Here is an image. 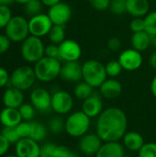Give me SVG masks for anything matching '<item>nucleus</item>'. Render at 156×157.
Instances as JSON below:
<instances>
[{"label":"nucleus","mask_w":156,"mask_h":157,"mask_svg":"<svg viewBox=\"0 0 156 157\" xmlns=\"http://www.w3.org/2000/svg\"><path fill=\"white\" fill-rule=\"evenodd\" d=\"M128 118L118 107L105 109L97 117L96 133L103 142H120L127 132Z\"/></svg>","instance_id":"nucleus-1"},{"label":"nucleus","mask_w":156,"mask_h":157,"mask_svg":"<svg viewBox=\"0 0 156 157\" xmlns=\"http://www.w3.org/2000/svg\"><path fill=\"white\" fill-rule=\"evenodd\" d=\"M33 68L37 80L42 83H49L60 76L62 63L58 59L43 56L34 63Z\"/></svg>","instance_id":"nucleus-2"},{"label":"nucleus","mask_w":156,"mask_h":157,"mask_svg":"<svg viewBox=\"0 0 156 157\" xmlns=\"http://www.w3.org/2000/svg\"><path fill=\"white\" fill-rule=\"evenodd\" d=\"M82 75L83 81L94 88H99L108 78L105 64L95 59L87 60L82 64Z\"/></svg>","instance_id":"nucleus-3"},{"label":"nucleus","mask_w":156,"mask_h":157,"mask_svg":"<svg viewBox=\"0 0 156 157\" xmlns=\"http://www.w3.org/2000/svg\"><path fill=\"white\" fill-rule=\"evenodd\" d=\"M91 119L82 110L70 114L65 120L64 131L68 135L74 138H81L88 132Z\"/></svg>","instance_id":"nucleus-4"},{"label":"nucleus","mask_w":156,"mask_h":157,"mask_svg":"<svg viewBox=\"0 0 156 157\" xmlns=\"http://www.w3.org/2000/svg\"><path fill=\"white\" fill-rule=\"evenodd\" d=\"M21 56L29 63H36L43 56H45V45L41 38L29 35L22 41Z\"/></svg>","instance_id":"nucleus-5"},{"label":"nucleus","mask_w":156,"mask_h":157,"mask_svg":"<svg viewBox=\"0 0 156 157\" xmlns=\"http://www.w3.org/2000/svg\"><path fill=\"white\" fill-rule=\"evenodd\" d=\"M37 80L34 68L28 65H21L16 68L10 75V85L21 91L31 88Z\"/></svg>","instance_id":"nucleus-6"},{"label":"nucleus","mask_w":156,"mask_h":157,"mask_svg":"<svg viewBox=\"0 0 156 157\" xmlns=\"http://www.w3.org/2000/svg\"><path fill=\"white\" fill-rule=\"evenodd\" d=\"M5 32L12 42H22L30 35L29 20L22 16H13L6 26Z\"/></svg>","instance_id":"nucleus-7"},{"label":"nucleus","mask_w":156,"mask_h":157,"mask_svg":"<svg viewBox=\"0 0 156 157\" xmlns=\"http://www.w3.org/2000/svg\"><path fill=\"white\" fill-rule=\"evenodd\" d=\"M123 70L128 72H133L140 69L143 63V56L141 52L133 48L123 50L118 58Z\"/></svg>","instance_id":"nucleus-8"},{"label":"nucleus","mask_w":156,"mask_h":157,"mask_svg":"<svg viewBox=\"0 0 156 157\" xmlns=\"http://www.w3.org/2000/svg\"><path fill=\"white\" fill-rule=\"evenodd\" d=\"M52 26L53 23L51 22L48 14L41 13L29 19V34L39 38L48 36Z\"/></svg>","instance_id":"nucleus-9"},{"label":"nucleus","mask_w":156,"mask_h":157,"mask_svg":"<svg viewBox=\"0 0 156 157\" xmlns=\"http://www.w3.org/2000/svg\"><path fill=\"white\" fill-rule=\"evenodd\" d=\"M74 107L73 96L64 90H58L51 95V110L59 115L68 114Z\"/></svg>","instance_id":"nucleus-10"},{"label":"nucleus","mask_w":156,"mask_h":157,"mask_svg":"<svg viewBox=\"0 0 156 157\" xmlns=\"http://www.w3.org/2000/svg\"><path fill=\"white\" fill-rule=\"evenodd\" d=\"M48 16L53 25L65 26L73 16V9L71 6L63 1L49 7Z\"/></svg>","instance_id":"nucleus-11"},{"label":"nucleus","mask_w":156,"mask_h":157,"mask_svg":"<svg viewBox=\"0 0 156 157\" xmlns=\"http://www.w3.org/2000/svg\"><path fill=\"white\" fill-rule=\"evenodd\" d=\"M29 99L35 109L40 112H48L51 109V95L43 87L34 88L29 95Z\"/></svg>","instance_id":"nucleus-12"},{"label":"nucleus","mask_w":156,"mask_h":157,"mask_svg":"<svg viewBox=\"0 0 156 157\" xmlns=\"http://www.w3.org/2000/svg\"><path fill=\"white\" fill-rule=\"evenodd\" d=\"M60 59L63 62H76L82 56V48L74 40L66 39L59 44Z\"/></svg>","instance_id":"nucleus-13"},{"label":"nucleus","mask_w":156,"mask_h":157,"mask_svg":"<svg viewBox=\"0 0 156 157\" xmlns=\"http://www.w3.org/2000/svg\"><path fill=\"white\" fill-rule=\"evenodd\" d=\"M40 147L38 142L23 138L15 144V155L17 157H40Z\"/></svg>","instance_id":"nucleus-14"},{"label":"nucleus","mask_w":156,"mask_h":157,"mask_svg":"<svg viewBox=\"0 0 156 157\" xmlns=\"http://www.w3.org/2000/svg\"><path fill=\"white\" fill-rule=\"evenodd\" d=\"M103 141L99 138L97 133H86L80 138L78 147L79 150L87 156L96 155L103 144Z\"/></svg>","instance_id":"nucleus-15"},{"label":"nucleus","mask_w":156,"mask_h":157,"mask_svg":"<svg viewBox=\"0 0 156 157\" xmlns=\"http://www.w3.org/2000/svg\"><path fill=\"white\" fill-rule=\"evenodd\" d=\"M60 77L68 83H78L82 81V64L79 61L64 62V63L62 64Z\"/></svg>","instance_id":"nucleus-16"},{"label":"nucleus","mask_w":156,"mask_h":157,"mask_svg":"<svg viewBox=\"0 0 156 157\" xmlns=\"http://www.w3.org/2000/svg\"><path fill=\"white\" fill-rule=\"evenodd\" d=\"M104 110V104L101 95L93 94L86 99L83 100L82 111L90 119L97 118Z\"/></svg>","instance_id":"nucleus-17"},{"label":"nucleus","mask_w":156,"mask_h":157,"mask_svg":"<svg viewBox=\"0 0 156 157\" xmlns=\"http://www.w3.org/2000/svg\"><path fill=\"white\" fill-rule=\"evenodd\" d=\"M122 93V85L116 78H107L99 86V94L106 99H115Z\"/></svg>","instance_id":"nucleus-18"},{"label":"nucleus","mask_w":156,"mask_h":157,"mask_svg":"<svg viewBox=\"0 0 156 157\" xmlns=\"http://www.w3.org/2000/svg\"><path fill=\"white\" fill-rule=\"evenodd\" d=\"M2 102L6 108L18 109L24 103L23 91L11 86L3 93Z\"/></svg>","instance_id":"nucleus-19"},{"label":"nucleus","mask_w":156,"mask_h":157,"mask_svg":"<svg viewBox=\"0 0 156 157\" xmlns=\"http://www.w3.org/2000/svg\"><path fill=\"white\" fill-rule=\"evenodd\" d=\"M125 147L120 142H104L95 157H123Z\"/></svg>","instance_id":"nucleus-20"},{"label":"nucleus","mask_w":156,"mask_h":157,"mask_svg":"<svg viewBox=\"0 0 156 157\" xmlns=\"http://www.w3.org/2000/svg\"><path fill=\"white\" fill-rule=\"evenodd\" d=\"M149 12V0H127V14L132 17H144Z\"/></svg>","instance_id":"nucleus-21"},{"label":"nucleus","mask_w":156,"mask_h":157,"mask_svg":"<svg viewBox=\"0 0 156 157\" xmlns=\"http://www.w3.org/2000/svg\"><path fill=\"white\" fill-rule=\"evenodd\" d=\"M23 121L18 109L4 108L0 111V123L3 127H16Z\"/></svg>","instance_id":"nucleus-22"},{"label":"nucleus","mask_w":156,"mask_h":157,"mask_svg":"<svg viewBox=\"0 0 156 157\" xmlns=\"http://www.w3.org/2000/svg\"><path fill=\"white\" fill-rule=\"evenodd\" d=\"M153 42H154V38L150 34H148L145 30L132 33L131 37V48L141 52L148 50Z\"/></svg>","instance_id":"nucleus-23"},{"label":"nucleus","mask_w":156,"mask_h":157,"mask_svg":"<svg viewBox=\"0 0 156 157\" xmlns=\"http://www.w3.org/2000/svg\"><path fill=\"white\" fill-rule=\"evenodd\" d=\"M122 144L123 146L131 151L138 153L141 148L144 145L145 142L143 135L137 132H127L122 138Z\"/></svg>","instance_id":"nucleus-24"},{"label":"nucleus","mask_w":156,"mask_h":157,"mask_svg":"<svg viewBox=\"0 0 156 157\" xmlns=\"http://www.w3.org/2000/svg\"><path fill=\"white\" fill-rule=\"evenodd\" d=\"M30 122V133L29 137L30 139L40 143L43 141L46 138L47 135V128L45 125L39 121H29Z\"/></svg>","instance_id":"nucleus-25"},{"label":"nucleus","mask_w":156,"mask_h":157,"mask_svg":"<svg viewBox=\"0 0 156 157\" xmlns=\"http://www.w3.org/2000/svg\"><path fill=\"white\" fill-rule=\"evenodd\" d=\"M93 94H94V87L91 86L89 84H87L83 80L76 83L74 89V95L76 98L80 100H85Z\"/></svg>","instance_id":"nucleus-26"},{"label":"nucleus","mask_w":156,"mask_h":157,"mask_svg":"<svg viewBox=\"0 0 156 157\" xmlns=\"http://www.w3.org/2000/svg\"><path fill=\"white\" fill-rule=\"evenodd\" d=\"M65 37H66L65 26H62V25H53L48 34L50 42L57 45L61 44L64 40H66Z\"/></svg>","instance_id":"nucleus-27"},{"label":"nucleus","mask_w":156,"mask_h":157,"mask_svg":"<svg viewBox=\"0 0 156 157\" xmlns=\"http://www.w3.org/2000/svg\"><path fill=\"white\" fill-rule=\"evenodd\" d=\"M24 6V13L30 17L42 13L44 5L41 0H29Z\"/></svg>","instance_id":"nucleus-28"},{"label":"nucleus","mask_w":156,"mask_h":157,"mask_svg":"<svg viewBox=\"0 0 156 157\" xmlns=\"http://www.w3.org/2000/svg\"><path fill=\"white\" fill-rule=\"evenodd\" d=\"M105 68H106L108 77H110V78L118 77L123 71V68L118 60H112V61L108 62L105 64Z\"/></svg>","instance_id":"nucleus-29"},{"label":"nucleus","mask_w":156,"mask_h":157,"mask_svg":"<svg viewBox=\"0 0 156 157\" xmlns=\"http://www.w3.org/2000/svg\"><path fill=\"white\" fill-rule=\"evenodd\" d=\"M145 31L153 38L156 36V10L149 12L144 17Z\"/></svg>","instance_id":"nucleus-30"},{"label":"nucleus","mask_w":156,"mask_h":157,"mask_svg":"<svg viewBox=\"0 0 156 157\" xmlns=\"http://www.w3.org/2000/svg\"><path fill=\"white\" fill-rule=\"evenodd\" d=\"M18 110L24 121H31L36 113V109L31 103H23L18 108Z\"/></svg>","instance_id":"nucleus-31"},{"label":"nucleus","mask_w":156,"mask_h":157,"mask_svg":"<svg viewBox=\"0 0 156 157\" xmlns=\"http://www.w3.org/2000/svg\"><path fill=\"white\" fill-rule=\"evenodd\" d=\"M64 127H65V121H63L60 117L51 118L48 123L49 131L54 134H58V133H61L62 132H63Z\"/></svg>","instance_id":"nucleus-32"},{"label":"nucleus","mask_w":156,"mask_h":157,"mask_svg":"<svg viewBox=\"0 0 156 157\" xmlns=\"http://www.w3.org/2000/svg\"><path fill=\"white\" fill-rule=\"evenodd\" d=\"M109 10L116 16H122L127 13V0H111Z\"/></svg>","instance_id":"nucleus-33"},{"label":"nucleus","mask_w":156,"mask_h":157,"mask_svg":"<svg viewBox=\"0 0 156 157\" xmlns=\"http://www.w3.org/2000/svg\"><path fill=\"white\" fill-rule=\"evenodd\" d=\"M0 133H2L11 144H16L20 140L15 127H3Z\"/></svg>","instance_id":"nucleus-34"},{"label":"nucleus","mask_w":156,"mask_h":157,"mask_svg":"<svg viewBox=\"0 0 156 157\" xmlns=\"http://www.w3.org/2000/svg\"><path fill=\"white\" fill-rule=\"evenodd\" d=\"M138 157H156V143H145L138 152Z\"/></svg>","instance_id":"nucleus-35"},{"label":"nucleus","mask_w":156,"mask_h":157,"mask_svg":"<svg viewBox=\"0 0 156 157\" xmlns=\"http://www.w3.org/2000/svg\"><path fill=\"white\" fill-rule=\"evenodd\" d=\"M12 11L9 6L0 5V29L6 28L12 18Z\"/></svg>","instance_id":"nucleus-36"},{"label":"nucleus","mask_w":156,"mask_h":157,"mask_svg":"<svg viewBox=\"0 0 156 157\" xmlns=\"http://www.w3.org/2000/svg\"><path fill=\"white\" fill-rule=\"evenodd\" d=\"M130 29L132 33L145 30L144 17H133L130 22Z\"/></svg>","instance_id":"nucleus-37"},{"label":"nucleus","mask_w":156,"mask_h":157,"mask_svg":"<svg viewBox=\"0 0 156 157\" xmlns=\"http://www.w3.org/2000/svg\"><path fill=\"white\" fill-rule=\"evenodd\" d=\"M16 131L20 137V139L23 138H29L30 133V122L29 121H21L17 126L15 127Z\"/></svg>","instance_id":"nucleus-38"},{"label":"nucleus","mask_w":156,"mask_h":157,"mask_svg":"<svg viewBox=\"0 0 156 157\" xmlns=\"http://www.w3.org/2000/svg\"><path fill=\"white\" fill-rule=\"evenodd\" d=\"M56 148L57 145L52 143L43 144L40 147V157H56Z\"/></svg>","instance_id":"nucleus-39"},{"label":"nucleus","mask_w":156,"mask_h":157,"mask_svg":"<svg viewBox=\"0 0 156 157\" xmlns=\"http://www.w3.org/2000/svg\"><path fill=\"white\" fill-rule=\"evenodd\" d=\"M91 6L97 11H106L109 9L111 0H87Z\"/></svg>","instance_id":"nucleus-40"},{"label":"nucleus","mask_w":156,"mask_h":157,"mask_svg":"<svg viewBox=\"0 0 156 157\" xmlns=\"http://www.w3.org/2000/svg\"><path fill=\"white\" fill-rule=\"evenodd\" d=\"M45 56L55 58L61 61L60 59V51H59V45L51 43L47 46H45Z\"/></svg>","instance_id":"nucleus-41"},{"label":"nucleus","mask_w":156,"mask_h":157,"mask_svg":"<svg viewBox=\"0 0 156 157\" xmlns=\"http://www.w3.org/2000/svg\"><path fill=\"white\" fill-rule=\"evenodd\" d=\"M107 47L111 52H118L121 47V41L118 37H111L108 40Z\"/></svg>","instance_id":"nucleus-42"},{"label":"nucleus","mask_w":156,"mask_h":157,"mask_svg":"<svg viewBox=\"0 0 156 157\" xmlns=\"http://www.w3.org/2000/svg\"><path fill=\"white\" fill-rule=\"evenodd\" d=\"M11 40L6 34H0V54L6 52L11 45Z\"/></svg>","instance_id":"nucleus-43"},{"label":"nucleus","mask_w":156,"mask_h":157,"mask_svg":"<svg viewBox=\"0 0 156 157\" xmlns=\"http://www.w3.org/2000/svg\"><path fill=\"white\" fill-rule=\"evenodd\" d=\"M10 143L5 138V136L0 133V157L5 156L9 150Z\"/></svg>","instance_id":"nucleus-44"},{"label":"nucleus","mask_w":156,"mask_h":157,"mask_svg":"<svg viewBox=\"0 0 156 157\" xmlns=\"http://www.w3.org/2000/svg\"><path fill=\"white\" fill-rule=\"evenodd\" d=\"M9 81H10V75L5 68L0 67V88L5 87L9 83Z\"/></svg>","instance_id":"nucleus-45"},{"label":"nucleus","mask_w":156,"mask_h":157,"mask_svg":"<svg viewBox=\"0 0 156 157\" xmlns=\"http://www.w3.org/2000/svg\"><path fill=\"white\" fill-rule=\"evenodd\" d=\"M63 0H41L42 4L44 5V6H47V7H51L60 2H62Z\"/></svg>","instance_id":"nucleus-46"},{"label":"nucleus","mask_w":156,"mask_h":157,"mask_svg":"<svg viewBox=\"0 0 156 157\" xmlns=\"http://www.w3.org/2000/svg\"><path fill=\"white\" fill-rule=\"evenodd\" d=\"M150 88H151V92H152L153 96L156 98V75H154V78L152 79Z\"/></svg>","instance_id":"nucleus-47"},{"label":"nucleus","mask_w":156,"mask_h":157,"mask_svg":"<svg viewBox=\"0 0 156 157\" xmlns=\"http://www.w3.org/2000/svg\"><path fill=\"white\" fill-rule=\"evenodd\" d=\"M149 62H150V65L152 66V68L156 70V52L152 53V55L150 56Z\"/></svg>","instance_id":"nucleus-48"},{"label":"nucleus","mask_w":156,"mask_h":157,"mask_svg":"<svg viewBox=\"0 0 156 157\" xmlns=\"http://www.w3.org/2000/svg\"><path fill=\"white\" fill-rule=\"evenodd\" d=\"M13 3H15L14 0H1V5L7 6H9L12 5Z\"/></svg>","instance_id":"nucleus-49"},{"label":"nucleus","mask_w":156,"mask_h":157,"mask_svg":"<svg viewBox=\"0 0 156 157\" xmlns=\"http://www.w3.org/2000/svg\"><path fill=\"white\" fill-rule=\"evenodd\" d=\"M15 3H17V4H21V5H25L28 1L29 0H14Z\"/></svg>","instance_id":"nucleus-50"},{"label":"nucleus","mask_w":156,"mask_h":157,"mask_svg":"<svg viewBox=\"0 0 156 157\" xmlns=\"http://www.w3.org/2000/svg\"><path fill=\"white\" fill-rule=\"evenodd\" d=\"M154 48H155V50H156V36L154 38Z\"/></svg>","instance_id":"nucleus-51"},{"label":"nucleus","mask_w":156,"mask_h":157,"mask_svg":"<svg viewBox=\"0 0 156 157\" xmlns=\"http://www.w3.org/2000/svg\"><path fill=\"white\" fill-rule=\"evenodd\" d=\"M3 157H17L16 155H5Z\"/></svg>","instance_id":"nucleus-52"},{"label":"nucleus","mask_w":156,"mask_h":157,"mask_svg":"<svg viewBox=\"0 0 156 157\" xmlns=\"http://www.w3.org/2000/svg\"><path fill=\"white\" fill-rule=\"evenodd\" d=\"M123 157H131V156H129V155H124Z\"/></svg>","instance_id":"nucleus-53"},{"label":"nucleus","mask_w":156,"mask_h":157,"mask_svg":"<svg viewBox=\"0 0 156 157\" xmlns=\"http://www.w3.org/2000/svg\"><path fill=\"white\" fill-rule=\"evenodd\" d=\"M0 5H1V0H0Z\"/></svg>","instance_id":"nucleus-54"}]
</instances>
